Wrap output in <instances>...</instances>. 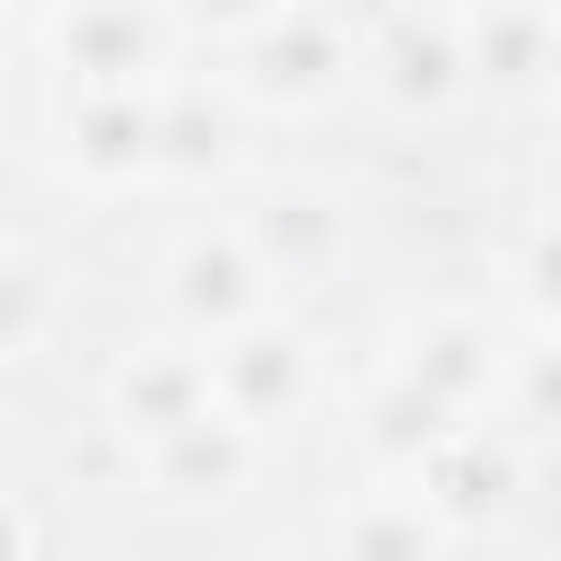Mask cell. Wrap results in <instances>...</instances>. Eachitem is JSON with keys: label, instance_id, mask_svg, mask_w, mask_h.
<instances>
[{"label": "cell", "instance_id": "obj_2", "mask_svg": "<svg viewBox=\"0 0 561 561\" xmlns=\"http://www.w3.org/2000/svg\"><path fill=\"white\" fill-rule=\"evenodd\" d=\"M53 53L70 61L79 96H131L140 70L158 61V18L131 0H70L53 18Z\"/></svg>", "mask_w": 561, "mask_h": 561}, {"label": "cell", "instance_id": "obj_7", "mask_svg": "<svg viewBox=\"0 0 561 561\" xmlns=\"http://www.w3.org/2000/svg\"><path fill=\"white\" fill-rule=\"evenodd\" d=\"M333 70H351V53H342V35H333L324 18H307V9H289L280 26L254 35V88H263V96H307V88H324Z\"/></svg>", "mask_w": 561, "mask_h": 561}, {"label": "cell", "instance_id": "obj_10", "mask_svg": "<svg viewBox=\"0 0 561 561\" xmlns=\"http://www.w3.org/2000/svg\"><path fill=\"white\" fill-rule=\"evenodd\" d=\"M517 280H526V307H535V316L552 324V342H561V219H543V228H535V245H526Z\"/></svg>", "mask_w": 561, "mask_h": 561}, {"label": "cell", "instance_id": "obj_8", "mask_svg": "<svg viewBox=\"0 0 561 561\" xmlns=\"http://www.w3.org/2000/svg\"><path fill=\"white\" fill-rule=\"evenodd\" d=\"M421 351H430V359H412V368H403V386H412V394H430L447 421H456V412H473V394H482V386H491V368H500V359H491V342H482L473 324L438 316V324L421 333Z\"/></svg>", "mask_w": 561, "mask_h": 561}, {"label": "cell", "instance_id": "obj_6", "mask_svg": "<svg viewBox=\"0 0 561 561\" xmlns=\"http://www.w3.org/2000/svg\"><path fill=\"white\" fill-rule=\"evenodd\" d=\"M465 79H473V70H465V26H456V18H438L430 44H421V18H403L394 44L377 53V88L403 96V105H438V96H456Z\"/></svg>", "mask_w": 561, "mask_h": 561}, {"label": "cell", "instance_id": "obj_12", "mask_svg": "<svg viewBox=\"0 0 561 561\" xmlns=\"http://www.w3.org/2000/svg\"><path fill=\"white\" fill-rule=\"evenodd\" d=\"M552 18H561V9H552Z\"/></svg>", "mask_w": 561, "mask_h": 561}, {"label": "cell", "instance_id": "obj_9", "mask_svg": "<svg viewBox=\"0 0 561 561\" xmlns=\"http://www.w3.org/2000/svg\"><path fill=\"white\" fill-rule=\"evenodd\" d=\"M333 561H438V535H430L421 508H403V500H368V508L342 526V552H333Z\"/></svg>", "mask_w": 561, "mask_h": 561}, {"label": "cell", "instance_id": "obj_5", "mask_svg": "<svg viewBox=\"0 0 561 561\" xmlns=\"http://www.w3.org/2000/svg\"><path fill=\"white\" fill-rule=\"evenodd\" d=\"M456 26H465V70L473 79H535L561 53V18L535 9V0H491V9H465Z\"/></svg>", "mask_w": 561, "mask_h": 561}, {"label": "cell", "instance_id": "obj_1", "mask_svg": "<svg viewBox=\"0 0 561 561\" xmlns=\"http://www.w3.org/2000/svg\"><path fill=\"white\" fill-rule=\"evenodd\" d=\"M210 403L237 421V430H272L307 403V342L280 333V324H245L210 351Z\"/></svg>", "mask_w": 561, "mask_h": 561}, {"label": "cell", "instance_id": "obj_4", "mask_svg": "<svg viewBox=\"0 0 561 561\" xmlns=\"http://www.w3.org/2000/svg\"><path fill=\"white\" fill-rule=\"evenodd\" d=\"M167 298L193 316V324H210L219 342L228 333H245V324H263V263L245 254V245H210V237H193L175 263H167Z\"/></svg>", "mask_w": 561, "mask_h": 561}, {"label": "cell", "instance_id": "obj_11", "mask_svg": "<svg viewBox=\"0 0 561 561\" xmlns=\"http://www.w3.org/2000/svg\"><path fill=\"white\" fill-rule=\"evenodd\" d=\"M193 18H210L219 35H263V26H280L289 18V0H184Z\"/></svg>", "mask_w": 561, "mask_h": 561}, {"label": "cell", "instance_id": "obj_3", "mask_svg": "<svg viewBox=\"0 0 561 561\" xmlns=\"http://www.w3.org/2000/svg\"><path fill=\"white\" fill-rule=\"evenodd\" d=\"M210 412H219L210 403V359H193V351H140V359L114 368V421L149 447H167L175 430H193Z\"/></svg>", "mask_w": 561, "mask_h": 561}]
</instances>
